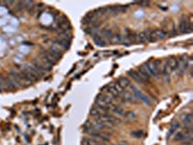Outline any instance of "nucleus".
<instances>
[{
	"label": "nucleus",
	"mask_w": 193,
	"mask_h": 145,
	"mask_svg": "<svg viewBox=\"0 0 193 145\" xmlns=\"http://www.w3.org/2000/svg\"><path fill=\"white\" fill-rule=\"evenodd\" d=\"M188 62L189 60L187 59V56H183L178 60L177 62V67H176L175 71L177 72L178 75H183L184 72H186L187 68H188Z\"/></svg>",
	"instance_id": "7ed1b4c3"
},
{
	"label": "nucleus",
	"mask_w": 193,
	"mask_h": 145,
	"mask_svg": "<svg viewBox=\"0 0 193 145\" xmlns=\"http://www.w3.org/2000/svg\"><path fill=\"white\" fill-rule=\"evenodd\" d=\"M144 65H145L146 69L148 70V72H149V74H150L151 77H159V75H157V70H155V62L152 60H149L148 62H146Z\"/></svg>",
	"instance_id": "9d476101"
},
{
	"label": "nucleus",
	"mask_w": 193,
	"mask_h": 145,
	"mask_svg": "<svg viewBox=\"0 0 193 145\" xmlns=\"http://www.w3.org/2000/svg\"><path fill=\"white\" fill-rule=\"evenodd\" d=\"M118 82H119V84L123 87V88H126V87L130 86V81H129L128 78H126V77H120Z\"/></svg>",
	"instance_id": "5701e85b"
},
{
	"label": "nucleus",
	"mask_w": 193,
	"mask_h": 145,
	"mask_svg": "<svg viewBox=\"0 0 193 145\" xmlns=\"http://www.w3.org/2000/svg\"><path fill=\"white\" fill-rule=\"evenodd\" d=\"M131 135L134 136V137H141L143 135V132L142 130H135V132L131 133Z\"/></svg>",
	"instance_id": "cd10ccee"
},
{
	"label": "nucleus",
	"mask_w": 193,
	"mask_h": 145,
	"mask_svg": "<svg viewBox=\"0 0 193 145\" xmlns=\"http://www.w3.org/2000/svg\"><path fill=\"white\" fill-rule=\"evenodd\" d=\"M102 34L103 37L107 38V39H110V38L113 36V32H112L111 29H109V28H103L102 31Z\"/></svg>",
	"instance_id": "a878e982"
},
{
	"label": "nucleus",
	"mask_w": 193,
	"mask_h": 145,
	"mask_svg": "<svg viewBox=\"0 0 193 145\" xmlns=\"http://www.w3.org/2000/svg\"><path fill=\"white\" fill-rule=\"evenodd\" d=\"M33 67L37 70V72H39V75H41V77H42V75H44L47 71H50V70H51L49 68H47V66H45L44 64H43L41 61H39V60H34Z\"/></svg>",
	"instance_id": "6e6552de"
},
{
	"label": "nucleus",
	"mask_w": 193,
	"mask_h": 145,
	"mask_svg": "<svg viewBox=\"0 0 193 145\" xmlns=\"http://www.w3.org/2000/svg\"><path fill=\"white\" fill-rule=\"evenodd\" d=\"M137 71H138V72H139V74H140L141 77H142L143 79L145 80V82H149V81L151 80V75H150L149 72H148V70L146 69L145 65L140 66V67H139V69H138Z\"/></svg>",
	"instance_id": "f8f14e48"
},
{
	"label": "nucleus",
	"mask_w": 193,
	"mask_h": 145,
	"mask_svg": "<svg viewBox=\"0 0 193 145\" xmlns=\"http://www.w3.org/2000/svg\"><path fill=\"white\" fill-rule=\"evenodd\" d=\"M138 4H140V5H143L144 7H146V6H148L150 3L149 2H147V1H141V2H137Z\"/></svg>",
	"instance_id": "c756f323"
},
{
	"label": "nucleus",
	"mask_w": 193,
	"mask_h": 145,
	"mask_svg": "<svg viewBox=\"0 0 193 145\" xmlns=\"http://www.w3.org/2000/svg\"><path fill=\"white\" fill-rule=\"evenodd\" d=\"M99 141L96 138L91 137H84L82 139V145H98Z\"/></svg>",
	"instance_id": "aec40b11"
},
{
	"label": "nucleus",
	"mask_w": 193,
	"mask_h": 145,
	"mask_svg": "<svg viewBox=\"0 0 193 145\" xmlns=\"http://www.w3.org/2000/svg\"><path fill=\"white\" fill-rule=\"evenodd\" d=\"M179 128H180V123H179L178 121L172 122L171 127H170V130L168 132V137H171V136L174 135V133H176V132L178 130Z\"/></svg>",
	"instance_id": "a211bd4d"
},
{
	"label": "nucleus",
	"mask_w": 193,
	"mask_h": 145,
	"mask_svg": "<svg viewBox=\"0 0 193 145\" xmlns=\"http://www.w3.org/2000/svg\"><path fill=\"white\" fill-rule=\"evenodd\" d=\"M21 71L28 78H29L31 82H32V81L38 80L40 77H41V75H39V72H37V70L34 68L33 66L29 65V64H25V65H23V68H22Z\"/></svg>",
	"instance_id": "f03ea898"
},
{
	"label": "nucleus",
	"mask_w": 193,
	"mask_h": 145,
	"mask_svg": "<svg viewBox=\"0 0 193 145\" xmlns=\"http://www.w3.org/2000/svg\"><path fill=\"white\" fill-rule=\"evenodd\" d=\"M181 119H183V123H184L185 126H191L192 125L193 116H192L191 113H185V114H183Z\"/></svg>",
	"instance_id": "6ab92c4d"
},
{
	"label": "nucleus",
	"mask_w": 193,
	"mask_h": 145,
	"mask_svg": "<svg viewBox=\"0 0 193 145\" xmlns=\"http://www.w3.org/2000/svg\"><path fill=\"white\" fill-rule=\"evenodd\" d=\"M167 36V32L163 29H157L154 31H149V41L155 42V41L161 40Z\"/></svg>",
	"instance_id": "20e7f679"
},
{
	"label": "nucleus",
	"mask_w": 193,
	"mask_h": 145,
	"mask_svg": "<svg viewBox=\"0 0 193 145\" xmlns=\"http://www.w3.org/2000/svg\"><path fill=\"white\" fill-rule=\"evenodd\" d=\"M122 39H123V36L120 33L113 34V36L110 38V42L112 44H120L122 43Z\"/></svg>",
	"instance_id": "4be33fe9"
},
{
	"label": "nucleus",
	"mask_w": 193,
	"mask_h": 145,
	"mask_svg": "<svg viewBox=\"0 0 193 145\" xmlns=\"http://www.w3.org/2000/svg\"><path fill=\"white\" fill-rule=\"evenodd\" d=\"M177 58L175 57H170L168 58L165 63L163 65V70H162V75L163 77H165L166 80H168V77H170V75L172 74L173 71H175L176 67H177Z\"/></svg>",
	"instance_id": "f257e3e1"
},
{
	"label": "nucleus",
	"mask_w": 193,
	"mask_h": 145,
	"mask_svg": "<svg viewBox=\"0 0 193 145\" xmlns=\"http://www.w3.org/2000/svg\"><path fill=\"white\" fill-rule=\"evenodd\" d=\"M3 88H4V86H3V77H0V92L3 90Z\"/></svg>",
	"instance_id": "c85d7f7f"
},
{
	"label": "nucleus",
	"mask_w": 193,
	"mask_h": 145,
	"mask_svg": "<svg viewBox=\"0 0 193 145\" xmlns=\"http://www.w3.org/2000/svg\"><path fill=\"white\" fill-rule=\"evenodd\" d=\"M155 70H157V75H159L162 74V70H163V65L162 63H161L160 60H155Z\"/></svg>",
	"instance_id": "393cba45"
},
{
	"label": "nucleus",
	"mask_w": 193,
	"mask_h": 145,
	"mask_svg": "<svg viewBox=\"0 0 193 145\" xmlns=\"http://www.w3.org/2000/svg\"><path fill=\"white\" fill-rule=\"evenodd\" d=\"M55 43H56V45L62 49H69L70 48V46H71L70 42H67V41H65V40H61V39H59V38H57L55 40Z\"/></svg>",
	"instance_id": "f3484780"
},
{
	"label": "nucleus",
	"mask_w": 193,
	"mask_h": 145,
	"mask_svg": "<svg viewBox=\"0 0 193 145\" xmlns=\"http://www.w3.org/2000/svg\"><path fill=\"white\" fill-rule=\"evenodd\" d=\"M98 145H113V144H103V143H99Z\"/></svg>",
	"instance_id": "7c9ffc66"
},
{
	"label": "nucleus",
	"mask_w": 193,
	"mask_h": 145,
	"mask_svg": "<svg viewBox=\"0 0 193 145\" xmlns=\"http://www.w3.org/2000/svg\"><path fill=\"white\" fill-rule=\"evenodd\" d=\"M109 109L111 110L114 114H116V116H124L125 114V111H124L123 107H121L119 106H109Z\"/></svg>",
	"instance_id": "dca6fc26"
},
{
	"label": "nucleus",
	"mask_w": 193,
	"mask_h": 145,
	"mask_svg": "<svg viewBox=\"0 0 193 145\" xmlns=\"http://www.w3.org/2000/svg\"><path fill=\"white\" fill-rule=\"evenodd\" d=\"M191 21H188L186 17L181 19L180 21V26H179L181 33H189V32H191Z\"/></svg>",
	"instance_id": "423d86ee"
},
{
	"label": "nucleus",
	"mask_w": 193,
	"mask_h": 145,
	"mask_svg": "<svg viewBox=\"0 0 193 145\" xmlns=\"http://www.w3.org/2000/svg\"><path fill=\"white\" fill-rule=\"evenodd\" d=\"M118 145H126V143H120V144H118Z\"/></svg>",
	"instance_id": "2f4dec72"
},
{
	"label": "nucleus",
	"mask_w": 193,
	"mask_h": 145,
	"mask_svg": "<svg viewBox=\"0 0 193 145\" xmlns=\"http://www.w3.org/2000/svg\"><path fill=\"white\" fill-rule=\"evenodd\" d=\"M91 125H92V128H93L94 130H99V132H100L102 130L106 129L104 122L100 121V120H99V119H96V120L91 121Z\"/></svg>",
	"instance_id": "ddd939ff"
},
{
	"label": "nucleus",
	"mask_w": 193,
	"mask_h": 145,
	"mask_svg": "<svg viewBox=\"0 0 193 145\" xmlns=\"http://www.w3.org/2000/svg\"><path fill=\"white\" fill-rule=\"evenodd\" d=\"M93 40H94V43L96 44L98 46H105V41L103 39V37L96 31H95L93 34Z\"/></svg>",
	"instance_id": "4468645a"
},
{
	"label": "nucleus",
	"mask_w": 193,
	"mask_h": 145,
	"mask_svg": "<svg viewBox=\"0 0 193 145\" xmlns=\"http://www.w3.org/2000/svg\"><path fill=\"white\" fill-rule=\"evenodd\" d=\"M102 111L100 110V108H98L97 106H95V107H92L91 108V110H90V115L91 116H93V117H96V118H98L99 116H100L102 114Z\"/></svg>",
	"instance_id": "b1692460"
},
{
	"label": "nucleus",
	"mask_w": 193,
	"mask_h": 145,
	"mask_svg": "<svg viewBox=\"0 0 193 145\" xmlns=\"http://www.w3.org/2000/svg\"><path fill=\"white\" fill-rule=\"evenodd\" d=\"M128 74L130 75V77L133 78L135 81H137V82H139V83H145V80H144L143 78L141 77L140 74L138 72V71H136V70H130V71H128Z\"/></svg>",
	"instance_id": "2eb2a0df"
},
{
	"label": "nucleus",
	"mask_w": 193,
	"mask_h": 145,
	"mask_svg": "<svg viewBox=\"0 0 193 145\" xmlns=\"http://www.w3.org/2000/svg\"><path fill=\"white\" fill-rule=\"evenodd\" d=\"M126 119H128V120H133V119L136 118V114H135L134 112L132 111H128V112H125V114H124Z\"/></svg>",
	"instance_id": "bb28decb"
},
{
	"label": "nucleus",
	"mask_w": 193,
	"mask_h": 145,
	"mask_svg": "<svg viewBox=\"0 0 193 145\" xmlns=\"http://www.w3.org/2000/svg\"><path fill=\"white\" fill-rule=\"evenodd\" d=\"M3 86L5 87L6 89L8 90H16L18 89L19 87L16 85L15 82L12 80V78H11L10 77H3Z\"/></svg>",
	"instance_id": "9b49d317"
},
{
	"label": "nucleus",
	"mask_w": 193,
	"mask_h": 145,
	"mask_svg": "<svg viewBox=\"0 0 193 145\" xmlns=\"http://www.w3.org/2000/svg\"><path fill=\"white\" fill-rule=\"evenodd\" d=\"M121 95H122L123 102H128V103H135V102H136V98H135V96L132 91L124 90Z\"/></svg>",
	"instance_id": "1a4fd4ad"
},
{
	"label": "nucleus",
	"mask_w": 193,
	"mask_h": 145,
	"mask_svg": "<svg viewBox=\"0 0 193 145\" xmlns=\"http://www.w3.org/2000/svg\"><path fill=\"white\" fill-rule=\"evenodd\" d=\"M130 87V89L131 90H133V94H134V96H135V98L136 99H138V100H140L141 102H143V103H145V104H151V101H150V99L147 97V96L145 95V94H143L142 92L140 91L139 89H137L136 87L135 86H132V85H130L129 86Z\"/></svg>",
	"instance_id": "39448f33"
},
{
	"label": "nucleus",
	"mask_w": 193,
	"mask_h": 145,
	"mask_svg": "<svg viewBox=\"0 0 193 145\" xmlns=\"http://www.w3.org/2000/svg\"><path fill=\"white\" fill-rule=\"evenodd\" d=\"M59 39L61 40H65L67 41V42H70L71 40V35L70 34V32L69 31H62L61 33L59 34Z\"/></svg>",
	"instance_id": "412c9836"
},
{
	"label": "nucleus",
	"mask_w": 193,
	"mask_h": 145,
	"mask_svg": "<svg viewBox=\"0 0 193 145\" xmlns=\"http://www.w3.org/2000/svg\"><path fill=\"white\" fill-rule=\"evenodd\" d=\"M147 41H149V31H143L140 33H136L133 35V42L144 44Z\"/></svg>",
	"instance_id": "0eeeda50"
}]
</instances>
